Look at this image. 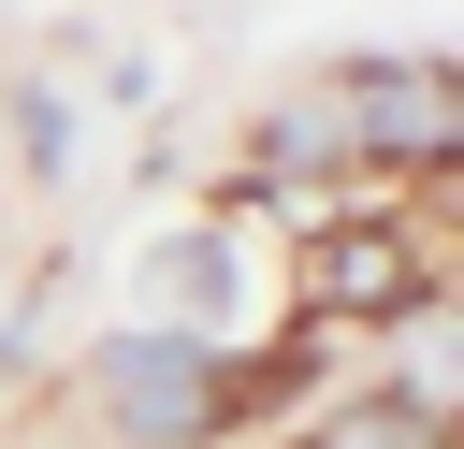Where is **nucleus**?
I'll use <instances>...</instances> for the list:
<instances>
[{
  "label": "nucleus",
  "instance_id": "nucleus-1",
  "mask_svg": "<svg viewBox=\"0 0 464 449\" xmlns=\"http://www.w3.org/2000/svg\"><path fill=\"white\" fill-rule=\"evenodd\" d=\"M102 406H116L130 449H188V435H218L246 406V377L218 348H188V333H130V348H102Z\"/></svg>",
  "mask_w": 464,
  "mask_h": 449
},
{
  "label": "nucleus",
  "instance_id": "nucleus-2",
  "mask_svg": "<svg viewBox=\"0 0 464 449\" xmlns=\"http://www.w3.org/2000/svg\"><path fill=\"white\" fill-rule=\"evenodd\" d=\"M348 116H362V145H392V159H450V72H435V58H362V72H348Z\"/></svg>",
  "mask_w": 464,
  "mask_h": 449
},
{
  "label": "nucleus",
  "instance_id": "nucleus-3",
  "mask_svg": "<svg viewBox=\"0 0 464 449\" xmlns=\"http://www.w3.org/2000/svg\"><path fill=\"white\" fill-rule=\"evenodd\" d=\"M406 246H420V232H377V217H362V232H319L304 290H319V304H362V319H377V304H406V290H420V261H406Z\"/></svg>",
  "mask_w": 464,
  "mask_h": 449
}]
</instances>
